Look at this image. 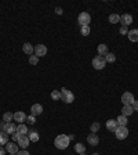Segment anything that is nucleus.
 <instances>
[{
  "mask_svg": "<svg viewBox=\"0 0 138 155\" xmlns=\"http://www.w3.org/2000/svg\"><path fill=\"white\" fill-rule=\"evenodd\" d=\"M69 136H65V134H59L57 139L54 140V145L57 147L58 150H65L69 145Z\"/></svg>",
  "mask_w": 138,
  "mask_h": 155,
  "instance_id": "obj_1",
  "label": "nucleus"
},
{
  "mask_svg": "<svg viewBox=\"0 0 138 155\" xmlns=\"http://www.w3.org/2000/svg\"><path fill=\"white\" fill-rule=\"evenodd\" d=\"M61 100H64L66 104H72L75 101V96L71 90L68 89H62L61 90Z\"/></svg>",
  "mask_w": 138,
  "mask_h": 155,
  "instance_id": "obj_2",
  "label": "nucleus"
},
{
  "mask_svg": "<svg viewBox=\"0 0 138 155\" xmlns=\"http://www.w3.org/2000/svg\"><path fill=\"white\" fill-rule=\"evenodd\" d=\"M115 136H116V139L124 140V139H127V136H129V130H127L126 126H117V129L115 130Z\"/></svg>",
  "mask_w": 138,
  "mask_h": 155,
  "instance_id": "obj_3",
  "label": "nucleus"
},
{
  "mask_svg": "<svg viewBox=\"0 0 138 155\" xmlns=\"http://www.w3.org/2000/svg\"><path fill=\"white\" fill-rule=\"evenodd\" d=\"M105 65H106V61H105V58H104L102 55H97V57H94L93 67L95 68V69H104Z\"/></svg>",
  "mask_w": 138,
  "mask_h": 155,
  "instance_id": "obj_4",
  "label": "nucleus"
},
{
  "mask_svg": "<svg viewBox=\"0 0 138 155\" xmlns=\"http://www.w3.org/2000/svg\"><path fill=\"white\" fill-rule=\"evenodd\" d=\"M77 21H79V24H80L82 26H88L91 22V17L88 13H80L79 14V18H77Z\"/></svg>",
  "mask_w": 138,
  "mask_h": 155,
  "instance_id": "obj_5",
  "label": "nucleus"
},
{
  "mask_svg": "<svg viewBox=\"0 0 138 155\" xmlns=\"http://www.w3.org/2000/svg\"><path fill=\"white\" fill-rule=\"evenodd\" d=\"M134 101L135 100H134V96H133V93H130V91H126V93H123V96H122L123 105H131Z\"/></svg>",
  "mask_w": 138,
  "mask_h": 155,
  "instance_id": "obj_6",
  "label": "nucleus"
},
{
  "mask_svg": "<svg viewBox=\"0 0 138 155\" xmlns=\"http://www.w3.org/2000/svg\"><path fill=\"white\" fill-rule=\"evenodd\" d=\"M47 54V47L44 45H36L35 47V55L36 57H43Z\"/></svg>",
  "mask_w": 138,
  "mask_h": 155,
  "instance_id": "obj_7",
  "label": "nucleus"
},
{
  "mask_svg": "<svg viewBox=\"0 0 138 155\" xmlns=\"http://www.w3.org/2000/svg\"><path fill=\"white\" fill-rule=\"evenodd\" d=\"M29 143H30V140H29L28 134H26V136H21V137H19V140L17 141V144H18L21 148L26 150V148H28V145H29Z\"/></svg>",
  "mask_w": 138,
  "mask_h": 155,
  "instance_id": "obj_8",
  "label": "nucleus"
},
{
  "mask_svg": "<svg viewBox=\"0 0 138 155\" xmlns=\"http://www.w3.org/2000/svg\"><path fill=\"white\" fill-rule=\"evenodd\" d=\"M120 22H122L123 26H129L133 24V15H130V14H123V15H120Z\"/></svg>",
  "mask_w": 138,
  "mask_h": 155,
  "instance_id": "obj_9",
  "label": "nucleus"
},
{
  "mask_svg": "<svg viewBox=\"0 0 138 155\" xmlns=\"http://www.w3.org/2000/svg\"><path fill=\"white\" fill-rule=\"evenodd\" d=\"M18 144H15V143H7L6 144V151L10 152V154H18Z\"/></svg>",
  "mask_w": 138,
  "mask_h": 155,
  "instance_id": "obj_10",
  "label": "nucleus"
},
{
  "mask_svg": "<svg viewBox=\"0 0 138 155\" xmlns=\"http://www.w3.org/2000/svg\"><path fill=\"white\" fill-rule=\"evenodd\" d=\"M4 132H6L7 134H14V133L17 132V126H15V123H13V122L6 123V125H4Z\"/></svg>",
  "mask_w": 138,
  "mask_h": 155,
  "instance_id": "obj_11",
  "label": "nucleus"
},
{
  "mask_svg": "<svg viewBox=\"0 0 138 155\" xmlns=\"http://www.w3.org/2000/svg\"><path fill=\"white\" fill-rule=\"evenodd\" d=\"M14 120L18 123H24L26 120V115L25 112H22V111H17L15 114H14Z\"/></svg>",
  "mask_w": 138,
  "mask_h": 155,
  "instance_id": "obj_12",
  "label": "nucleus"
},
{
  "mask_svg": "<svg viewBox=\"0 0 138 155\" xmlns=\"http://www.w3.org/2000/svg\"><path fill=\"white\" fill-rule=\"evenodd\" d=\"M43 112V107L40 104H35V105L30 107V115L32 116H37Z\"/></svg>",
  "mask_w": 138,
  "mask_h": 155,
  "instance_id": "obj_13",
  "label": "nucleus"
},
{
  "mask_svg": "<svg viewBox=\"0 0 138 155\" xmlns=\"http://www.w3.org/2000/svg\"><path fill=\"white\" fill-rule=\"evenodd\" d=\"M87 143L91 145H97L100 143V139H98V136H97L95 133H90V134L87 136Z\"/></svg>",
  "mask_w": 138,
  "mask_h": 155,
  "instance_id": "obj_14",
  "label": "nucleus"
},
{
  "mask_svg": "<svg viewBox=\"0 0 138 155\" xmlns=\"http://www.w3.org/2000/svg\"><path fill=\"white\" fill-rule=\"evenodd\" d=\"M117 120H113V119H109V120H106V129L109 130V132H113L115 133V130L117 129Z\"/></svg>",
  "mask_w": 138,
  "mask_h": 155,
  "instance_id": "obj_15",
  "label": "nucleus"
},
{
  "mask_svg": "<svg viewBox=\"0 0 138 155\" xmlns=\"http://www.w3.org/2000/svg\"><path fill=\"white\" fill-rule=\"evenodd\" d=\"M17 133H19L21 136H26L29 133L28 127H26L25 123H19L18 126H17Z\"/></svg>",
  "mask_w": 138,
  "mask_h": 155,
  "instance_id": "obj_16",
  "label": "nucleus"
},
{
  "mask_svg": "<svg viewBox=\"0 0 138 155\" xmlns=\"http://www.w3.org/2000/svg\"><path fill=\"white\" fill-rule=\"evenodd\" d=\"M22 50L25 54H29V55H32L33 53H35V47H33L30 43H25V45L22 46Z\"/></svg>",
  "mask_w": 138,
  "mask_h": 155,
  "instance_id": "obj_17",
  "label": "nucleus"
},
{
  "mask_svg": "<svg viewBox=\"0 0 138 155\" xmlns=\"http://www.w3.org/2000/svg\"><path fill=\"white\" fill-rule=\"evenodd\" d=\"M133 112H134V110H133V107H131V105H123V108H122V115H124V116H130Z\"/></svg>",
  "mask_w": 138,
  "mask_h": 155,
  "instance_id": "obj_18",
  "label": "nucleus"
},
{
  "mask_svg": "<svg viewBox=\"0 0 138 155\" xmlns=\"http://www.w3.org/2000/svg\"><path fill=\"white\" fill-rule=\"evenodd\" d=\"M127 35H129V39L131 42H138V29H133Z\"/></svg>",
  "mask_w": 138,
  "mask_h": 155,
  "instance_id": "obj_19",
  "label": "nucleus"
},
{
  "mask_svg": "<svg viewBox=\"0 0 138 155\" xmlns=\"http://www.w3.org/2000/svg\"><path fill=\"white\" fill-rule=\"evenodd\" d=\"M28 137H29V140H30V141H33V143L39 141V133L36 132V130H32V132H29V133H28Z\"/></svg>",
  "mask_w": 138,
  "mask_h": 155,
  "instance_id": "obj_20",
  "label": "nucleus"
},
{
  "mask_svg": "<svg viewBox=\"0 0 138 155\" xmlns=\"http://www.w3.org/2000/svg\"><path fill=\"white\" fill-rule=\"evenodd\" d=\"M8 143V134L6 132H0V145H6Z\"/></svg>",
  "mask_w": 138,
  "mask_h": 155,
  "instance_id": "obj_21",
  "label": "nucleus"
},
{
  "mask_svg": "<svg viewBox=\"0 0 138 155\" xmlns=\"http://www.w3.org/2000/svg\"><path fill=\"white\" fill-rule=\"evenodd\" d=\"M97 50H98V54L104 57V55L108 53V46L104 45V43H102V45H98V48H97Z\"/></svg>",
  "mask_w": 138,
  "mask_h": 155,
  "instance_id": "obj_22",
  "label": "nucleus"
},
{
  "mask_svg": "<svg viewBox=\"0 0 138 155\" xmlns=\"http://www.w3.org/2000/svg\"><path fill=\"white\" fill-rule=\"evenodd\" d=\"M75 151L79 152V154H83L86 151V145L82 144V143H77V144H75Z\"/></svg>",
  "mask_w": 138,
  "mask_h": 155,
  "instance_id": "obj_23",
  "label": "nucleus"
},
{
  "mask_svg": "<svg viewBox=\"0 0 138 155\" xmlns=\"http://www.w3.org/2000/svg\"><path fill=\"white\" fill-rule=\"evenodd\" d=\"M3 120L6 123H8V122H13L14 120V114L13 112H6L3 115Z\"/></svg>",
  "mask_w": 138,
  "mask_h": 155,
  "instance_id": "obj_24",
  "label": "nucleus"
},
{
  "mask_svg": "<svg viewBox=\"0 0 138 155\" xmlns=\"http://www.w3.org/2000/svg\"><path fill=\"white\" fill-rule=\"evenodd\" d=\"M104 58H105L106 62H113L116 60V55L113 54V53H106V54L104 55Z\"/></svg>",
  "mask_w": 138,
  "mask_h": 155,
  "instance_id": "obj_25",
  "label": "nucleus"
},
{
  "mask_svg": "<svg viewBox=\"0 0 138 155\" xmlns=\"http://www.w3.org/2000/svg\"><path fill=\"white\" fill-rule=\"evenodd\" d=\"M109 22L111 24L120 22V15H117V14H111V15H109Z\"/></svg>",
  "mask_w": 138,
  "mask_h": 155,
  "instance_id": "obj_26",
  "label": "nucleus"
},
{
  "mask_svg": "<svg viewBox=\"0 0 138 155\" xmlns=\"http://www.w3.org/2000/svg\"><path fill=\"white\" fill-rule=\"evenodd\" d=\"M116 120H117V125L119 126H126L127 125V116H124V115H120Z\"/></svg>",
  "mask_w": 138,
  "mask_h": 155,
  "instance_id": "obj_27",
  "label": "nucleus"
},
{
  "mask_svg": "<svg viewBox=\"0 0 138 155\" xmlns=\"http://www.w3.org/2000/svg\"><path fill=\"white\" fill-rule=\"evenodd\" d=\"M51 98L53 100H61V91H58V90H53L51 91Z\"/></svg>",
  "mask_w": 138,
  "mask_h": 155,
  "instance_id": "obj_28",
  "label": "nucleus"
},
{
  "mask_svg": "<svg viewBox=\"0 0 138 155\" xmlns=\"http://www.w3.org/2000/svg\"><path fill=\"white\" fill-rule=\"evenodd\" d=\"M100 127H101L100 123H98V122H94L93 125H91V133H97L98 130H100Z\"/></svg>",
  "mask_w": 138,
  "mask_h": 155,
  "instance_id": "obj_29",
  "label": "nucleus"
},
{
  "mask_svg": "<svg viewBox=\"0 0 138 155\" xmlns=\"http://www.w3.org/2000/svg\"><path fill=\"white\" fill-rule=\"evenodd\" d=\"M39 62V57H36V55H30L29 57V64L30 65H36Z\"/></svg>",
  "mask_w": 138,
  "mask_h": 155,
  "instance_id": "obj_30",
  "label": "nucleus"
},
{
  "mask_svg": "<svg viewBox=\"0 0 138 155\" xmlns=\"http://www.w3.org/2000/svg\"><path fill=\"white\" fill-rule=\"evenodd\" d=\"M88 33H90V26H82V35L87 36Z\"/></svg>",
  "mask_w": 138,
  "mask_h": 155,
  "instance_id": "obj_31",
  "label": "nucleus"
},
{
  "mask_svg": "<svg viewBox=\"0 0 138 155\" xmlns=\"http://www.w3.org/2000/svg\"><path fill=\"white\" fill-rule=\"evenodd\" d=\"M26 122H28V123H30V125H35V123H36V119H35V116H32V115L26 116Z\"/></svg>",
  "mask_w": 138,
  "mask_h": 155,
  "instance_id": "obj_32",
  "label": "nucleus"
},
{
  "mask_svg": "<svg viewBox=\"0 0 138 155\" xmlns=\"http://www.w3.org/2000/svg\"><path fill=\"white\" fill-rule=\"evenodd\" d=\"M11 136H13V141L14 143H15V141H18V140H19V137H21V134H19V133H14V134H11Z\"/></svg>",
  "mask_w": 138,
  "mask_h": 155,
  "instance_id": "obj_33",
  "label": "nucleus"
},
{
  "mask_svg": "<svg viewBox=\"0 0 138 155\" xmlns=\"http://www.w3.org/2000/svg\"><path fill=\"white\" fill-rule=\"evenodd\" d=\"M120 33H122V35H127V33H129L127 26H122V28H120Z\"/></svg>",
  "mask_w": 138,
  "mask_h": 155,
  "instance_id": "obj_34",
  "label": "nucleus"
},
{
  "mask_svg": "<svg viewBox=\"0 0 138 155\" xmlns=\"http://www.w3.org/2000/svg\"><path fill=\"white\" fill-rule=\"evenodd\" d=\"M131 107H133V110H134V111H138V101H137V100H135V101H134V103H133V104H131Z\"/></svg>",
  "mask_w": 138,
  "mask_h": 155,
  "instance_id": "obj_35",
  "label": "nucleus"
},
{
  "mask_svg": "<svg viewBox=\"0 0 138 155\" xmlns=\"http://www.w3.org/2000/svg\"><path fill=\"white\" fill-rule=\"evenodd\" d=\"M17 155H30V154H29L26 150H22V151H18V154Z\"/></svg>",
  "mask_w": 138,
  "mask_h": 155,
  "instance_id": "obj_36",
  "label": "nucleus"
},
{
  "mask_svg": "<svg viewBox=\"0 0 138 155\" xmlns=\"http://www.w3.org/2000/svg\"><path fill=\"white\" fill-rule=\"evenodd\" d=\"M0 155H6V148H3V145H0Z\"/></svg>",
  "mask_w": 138,
  "mask_h": 155,
  "instance_id": "obj_37",
  "label": "nucleus"
},
{
  "mask_svg": "<svg viewBox=\"0 0 138 155\" xmlns=\"http://www.w3.org/2000/svg\"><path fill=\"white\" fill-rule=\"evenodd\" d=\"M55 13H57V14H62V10L59 8V7H57V8H55Z\"/></svg>",
  "mask_w": 138,
  "mask_h": 155,
  "instance_id": "obj_38",
  "label": "nucleus"
},
{
  "mask_svg": "<svg viewBox=\"0 0 138 155\" xmlns=\"http://www.w3.org/2000/svg\"><path fill=\"white\" fill-rule=\"evenodd\" d=\"M93 155H100V154H98V152H95V154H93Z\"/></svg>",
  "mask_w": 138,
  "mask_h": 155,
  "instance_id": "obj_39",
  "label": "nucleus"
},
{
  "mask_svg": "<svg viewBox=\"0 0 138 155\" xmlns=\"http://www.w3.org/2000/svg\"><path fill=\"white\" fill-rule=\"evenodd\" d=\"M80 155H86V154H84V152H83V154H80Z\"/></svg>",
  "mask_w": 138,
  "mask_h": 155,
  "instance_id": "obj_40",
  "label": "nucleus"
},
{
  "mask_svg": "<svg viewBox=\"0 0 138 155\" xmlns=\"http://www.w3.org/2000/svg\"><path fill=\"white\" fill-rule=\"evenodd\" d=\"M11 155H17V154H11Z\"/></svg>",
  "mask_w": 138,
  "mask_h": 155,
  "instance_id": "obj_41",
  "label": "nucleus"
}]
</instances>
